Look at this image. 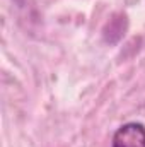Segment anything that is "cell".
<instances>
[{
    "label": "cell",
    "instance_id": "obj_1",
    "mask_svg": "<svg viewBox=\"0 0 145 147\" xmlns=\"http://www.w3.org/2000/svg\"><path fill=\"white\" fill-rule=\"evenodd\" d=\"M111 147H145V127L142 123H125L113 137Z\"/></svg>",
    "mask_w": 145,
    "mask_h": 147
}]
</instances>
